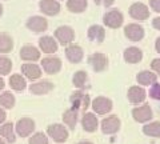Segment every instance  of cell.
<instances>
[{
  "label": "cell",
  "mask_w": 160,
  "mask_h": 144,
  "mask_svg": "<svg viewBox=\"0 0 160 144\" xmlns=\"http://www.w3.org/2000/svg\"><path fill=\"white\" fill-rule=\"evenodd\" d=\"M48 136L56 143H64L68 140V131L62 124H52L47 128Z\"/></svg>",
  "instance_id": "6da1fadb"
},
{
  "label": "cell",
  "mask_w": 160,
  "mask_h": 144,
  "mask_svg": "<svg viewBox=\"0 0 160 144\" xmlns=\"http://www.w3.org/2000/svg\"><path fill=\"white\" fill-rule=\"evenodd\" d=\"M15 130H16V133L22 137H27L35 131V122L29 117H23L16 123L15 126Z\"/></svg>",
  "instance_id": "7a4b0ae2"
},
{
  "label": "cell",
  "mask_w": 160,
  "mask_h": 144,
  "mask_svg": "<svg viewBox=\"0 0 160 144\" xmlns=\"http://www.w3.org/2000/svg\"><path fill=\"white\" fill-rule=\"evenodd\" d=\"M123 13L118 11V9H111L103 16V22L109 28H119L123 24Z\"/></svg>",
  "instance_id": "3957f363"
},
{
  "label": "cell",
  "mask_w": 160,
  "mask_h": 144,
  "mask_svg": "<svg viewBox=\"0 0 160 144\" xmlns=\"http://www.w3.org/2000/svg\"><path fill=\"white\" fill-rule=\"evenodd\" d=\"M102 131L106 135H113L120 130V119L115 115H111L106 119H103L102 122Z\"/></svg>",
  "instance_id": "277c9868"
},
{
  "label": "cell",
  "mask_w": 160,
  "mask_h": 144,
  "mask_svg": "<svg viewBox=\"0 0 160 144\" xmlns=\"http://www.w3.org/2000/svg\"><path fill=\"white\" fill-rule=\"evenodd\" d=\"M55 36H56V39L60 42V44L67 46V44H69L75 39V32H73V29L71 27L62 26L55 31Z\"/></svg>",
  "instance_id": "5b68a950"
},
{
  "label": "cell",
  "mask_w": 160,
  "mask_h": 144,
  "mask_svg": "<svg viewBox=\"0 0 160 144\" xmlns=\"http://www.w3.org/2000/svg\"><path fill=\"white\" fill-rule=\"evenodd\" d=\"M129 15L136 20H146L149 16V9L144 3H133L129 7Z\"/></svg>",
  "instance_id": "8992f818"
},
{
  "label": "cell",
  "mask_w": 160,
  "mask_h": 144,
  "mask_svg": "<svg viewBox=\"0 0 160 144\" xmlns=\"http://www.w3.org/2000/svg\"><path fill=\"white\" fill-rule=\"evenodd\" d=\"M71 104H72V108H75L78 111L87 110L89 107V96L82 91H78L71 96Z\"/></svg>",
  "instance_id": "52a82bcc"
},
{
  "label": "cell",
  "mask_w": 160,
  "mask_h": 144,
  "mask_svg": "<svg viewBox=\"0 0 160 144\" xmlns=\"http://www.w3.org/2000/svg\"><path fill=\"white\" fill-rule=\"evenodd\" d=\"M39 8L44 15L53 16L60 12V3L58 0H40Z\"/></svg>",
  "instance_id": "ba28073f"
},
{
  "label": "cell",
  "mask_w": 160,
  "mask_h": 144,
  "mask_svg": "<svg viewBox=\"0 0 160 144\" xmlns=\"http://www.w3.org/2000/svg\"><path fill=\"white\" fill-rule=\"evenodd\" d=\"M92 108H93L95 112L99 113V115H106V113H108L112 110V102L107 97L100 96V97H96L93 100Z\"/></svg>",
  "instance_id": "9c48e42d"
},
{
  "label": "cell",
  "mask_w": 160,
  "mask_h": 144,
  "mask_svg": "<svg viewBox=\"0 0 160 144\" xmlns=\"http://www.w3.org/2000/svg\"><path fill=\"white\" fill-rule=\"evenodd\" d=\"M88 62H89V64H91L92 68L96 72L104 71V69L107 68V66H108V59H107V56L104 55V53H99V52H96V53H93V55L89 56Z\"/></svg>",
  "instance_id": "30bf717a"
},
{
  "label": "cell",
  "mask_w": 160,
  "mask_h": 144,
  "mask_svg": "<svg viewBox=\"0 0 160 144\" xmlns=\"http://www.w3.org/2000/svg\"><path fill=\"white\" fill-rule=\"evenodd\" d=\"M27 27L33 32H44L48 28V22L43 16H32L27 20Z\"/></svg>",
  "instance_id": "8fae6325"
},
{
  "label": "cell",
  "mask_w": 160,
  "mask_h": 144,
  "mask_svg": "<svg viewBox=\"0 0 160 144\" xmlns=\"http://www.w3.org/2000/svg\"><path fill=\"white\" fill-rule=\"evenodd\" d=\"M124 33H126V36L129 39V40L132 42H139L142 40L144 37V29L142 26H139V24H128V26L124 28Z\"/></svg>",
  "instance_id": "7c38bea8"
},
{
  "label": "cell",
  "mask_w": 160,
  "mask_h": 144,
  "mask_svg": "<svg viewBox=\"0 0 160 144\" xmlns=\"http://www.w3.org/2000/svg\"><path fill=\"white\" fill-rule=\"evenodd\" d=\"M132 116L136 122L139 123H147L148 120L152 119V110L149 108V106H142V107H138L132 111Z\"/></svg>",
  "instance_id": "4fadbf2b"
},
{
  "label": "cell",
  "mask_w": 160,
  "mask_h": 144,
  "mask_svg": "<svg viewBox=\"0 0 160 144\" xmlns=\"http://www.w3.org/2000/svg\"><path fill=\"white\" fill-rule=\"evenodd\" d=\"M42 66L47 73L52 75V73H58L60 71V68H62V60L59 57H53V56L46 57V59H43Z\"/></svg>",
  "instance_id": "5bb4252c"
},
{
  "label": "cell",
  "mask_w": 160,
  "mask_h": 144,
  "mask_svg": "<svg viewBox=\"0 0 160 144\" xmlns=\"http://www.w3.org/2000/svg\"><path fill=\"white\" fill-rule=\"evenodd\" d=\"M82 126H83V130L87 131V132H95L98 130L99 127V122L96 116L93 115L91 112H87L83 115V119H82Z\"/></svg>",
  "instance_id": "9a60e30c"
},
{
  "label": "cell",
  "mask_w": 160,
  "mask_h": 144,
  "mask_svg": "<svg viewBox=\"0 0 160 144\" xmlns=\"http://www.w3.org/2000/svg\"><path fill=\"white\" fill-rule=\"evenodd\" d=\"M20 57L27 62H35L40 59V51L33 46H24L20 49Z\"/></svg>",
  "instance_id": "2e32d148"
},
{
  "label": "cell",
  "mask_w": 160,
  "mask_h": 144,
  "mask_svg": "<svg viewBox=\"0 0 160 144\" xmlns=\"http://www.w3.org/2000/svg\"><path fill=\"white\" fill-rule=\"evenodd\" d=\"M66 55L71 63H80L84 53H83L82 47L76 46V44H71V46H68L66 48Z\"/></svg>",
  "instance_id": "e0dca14e"
},
{
  "label": "cell",
  "mask_w": 160,
  "mask_h": 144,
  "mask_svg": "<svg viewBox=\"0 0 160 144\" xmlns=\"http://www.w3.org/2000/svg\"><path fill=\"white\" fill-rule=\"evenodd\" d=\"M52 89H53V84L48 80L35 83L29 87V91L35 93V95H44V93H48L49 91H52Z\"/></svg>",
  "instance_id": "ac0fdd59"
},
{
  "label": "cell",
  "mask_w": 160,
  "mask_h": 144,
  "mask_svg": "<svg viewBox=\"0 0 160 144\" xmlns=\"http://www.w3.org/2000/svg\"><path fill=\"white\" fill-rule=\"evenodd\" d=\"M22 72L28 79H31V80H36V79H39L40 76H42V69H40L36 64H33V63L23 64L22 66Z\"/></svg>",
  "instance_id": "d6986e66"
},
{
  "label": "cell",
  "mask_w": 160,
  "mask_h": 144,
  "mask_svg": "<svg viewBox=\"0 0 160 144\" xmlns=\"http://www.w3.org/2000/svg\"><path fill=\"white\" fill-rule=\"evenodd\" d=\"M128 99L129 102L133 103V104H139L144 102V99H146V91L142 88V87H131L128 89Z\"/></svg>",
  "instance_id": "ffe728a7"
},
{
  "label": "cell",
  "mask_w": 160,
  "mask_h": 144,
  "mask_svg": "<svg viewBox=\"0 0 160 144\" xmlns=\"http://www.w3.org/2000/svg\"><path fill=\"white\" fill-rule=\"evenodd\" d=\"M39 46L42 48V51L46 53H53L58 51V43L51 36H43L39 40Z\"/></svg>",
  "instance_id": "44dd1931"
},
{
  "label": "cell",
  "mask_w": 160,
  "mask_h": 144,
  "mask_svg": "<svg viewBox=\"0 0 160 144\" xmlns=\"http://www.w3.org/2000/svg\"><path fill=\"white\" fill-rule=\"evenodd\" d=\"M0 137L6 139L8 143H15L16 136H15L12 123H6V124H3V126H0Z\"/></svg>",
  "instance_id": "7402d4cb"
},
{
  "label": "cell",
  "mask_w": 160,
  "mask_h": 144,
  "mask_svg": "<svg viewBox=\"0 0 160 144\" xmlns=\"http://www.w3.org/2000/svg\"><path fill=\"white\" fill-rule=\"evenodd\" d=\"M88 2L87 0H67V8L68 11L73 13H82L87 9Z\"/></svg>",
  "instance_id": "603a6c76"
},
{
  "label": "cell",
  "mask_w": 160,
  "mask_h": 144,
  "mask_svg": "<svg viewBox=\"0 0 160 144\" xmlns=\"http://www.w3.org/2000/svg\"><path fill=\"white\" fill-rule=\"evenodd\" d=\"M104 36H106V31L102 26H91L88 28V37L91 40H95L98 43H102L104 40Z\"/></svg>",
  "instance_id": "cb8c5ba5"
},
{
  "label": "cell",
  "mask_w": 160,
  "mask_h": 144,
  "mask_svg": "<svg viewBox=\"0 0 160 144\" xmlns=\"http://www.w3.org/2000/svg\"><path fill=\"white\" fill-rule=\"evenodd\" d=\"M142 57H143V53L136 47H131V48L126 49V52H124V59H126V62L131 63V64L139 63L142 60Z\"/></svg>",
  "instance_id": "d4e9b609"
},
{
  "label": "cell",
  "mask_w": 160,
  "mask_h": 144,
  "mask_svg": "<svg viewBox=\"0 0 160 144\" xmlns=\"http://www.w3.org/2000/svg\"><path fill=\"white\" fill-rule=\"evenodd\" d=\"M78 110H75V108H69L64 112L63 115V122L67 124V126L71 128V130H75V127H76V122H78Z\"/></svg>",
  "instance_id": "484cf974"
},
{
  "label": "cell",
  "mask_w": 160,
  "mask_h": 144,
  "mask_svg": "<svg viewBox=\"0 0 160 144\" xmlns=\"http://www.w3.org/2000/svg\"><path fill=\"white\" fill-rule=\"evenodd\" d=\"M138 82L142 84V86H149V84H155L158 80V76L155 75L153 72H149V71H143L138 75Z\"/></svg>",
  "instance_id": "4316f807"
},
{
  "label": "cell",
  "mask_w": 160,
  "mask_h": 144,
  "mask_svg": "<svg viewBox=\"0 0 160 144\" xmlns=\"http://www.w3.org/2000/svg\"><path fill=\"white\" fill-rule=\"evenodd\" d=\"M13 48L12 37L7 33H0V53H8Z\"/></svg>",
  "instance_id": "83f0119b"
},
{
  "label": "cell",
  "mask_w": 160,
  "mask_h": 144,
  "mask_svg": "<svg viewBox=\"0 0 160 144\" xmlns=\"http://www.w3.org/2000/svg\"><path fill=\"white\" fill-rule=\"evenodd\" d=\"M143 132L147 136L151 137H160V122H153L148 123L143 127Z\"/></svg>",
  "instance_id": "f1b7e54d"
},
{
  "label": "cell",
  "mask_w": 160,
  "mask_h": 144,
  "mask_svg": "<svg viewBox=\"0 0 160 144\" xmlns=\"http://www.w3.org/2000/svg\"><path fill=\"white\" fill-rule=\"evenodd\" d=\"M9 86H11L15 91H22L26 88V80L22 75H12L9 77Z\"/></svg>",
  "instance_id": "f546056e"
},
{
  "label": "cell",
  "mask_w": 160,
  "mask_h": 144,
  "mask_svg": "<svg viewBox=\"0 0 160 144\" xmlns=\"http://www.w3.org/2000/svg\"><path fill=\"white\" fill-rule=\"evenodd\" d=\"M0 106L4 108H8V110H11L15 106V97L11 92H4L0 95Z\"/></svg>",
  "instance_id": "4dcf8cb0"
},
{
  "label": "cell",
  "mask_w": 160,
  "mask_h": 144,
  "mask_svg": "<svg viewBox=\"0 0 160 144\" xmlns=\"http://www.w3.org/2000/svg\"><path fill=\"white\" fill-rule=\"evenodd\" d=\"M12 69V62L8 57H0V75H8Z\"/></svg>",
  "instance_id": "1f68e13d"
},
{
  "label": "cell",
  "mask_w": 160,
  "mask_h": 144,
  "mask_svg": "<svg viewBox=\"0 0 160 144\" xmlns=\"http://www.w3.org/2000/svg\"><path fill=\"white\" fill-rule=\"evenodd\" d=\"M28 144H48V137L43 132H36L29 137Z\"/></svg>",
  "instance_id": "d6a6232c"
},
{
  "label": "cell",
  "mask_w": 160,
  "mask_h": 144,
  "mask_svg": "<svg viewBox=\"0 0 160 144\" xmlns=\"http://www.w3.org/2000/svg\"><path fill=\"white\" fill-rule=\"evenodd\" d=\"M86 80H87V73L84 71H78L73 75V84L79 88H83L86 86Z\"/></svg>",
  "instance_id": "836d02e7"
},
{
  "label": "cell",
  "mask_w": 160,
  "mask_h": 144,
  "mask_svg": "<svg viewBox=\"0 0 160 144\" xmlns=\"http://www.w3.org/2000/svg\"><path fill=\"white\" fill-rule=\"evenodd\" d=\"M149 96L152 99H156V100H160V84H152V88L149 89Z\"/></svg>",
  "instance_id": "e575fe53"
},
{
  "label": "cell",
  "mask_w": 160,
  "mask_h": 144,
  "mask_svg": "<svg viewBox=\"0 0 160 144\" xmlns=\"http://www.w3.org/2000/svg\"><path fill=\"white\" fill-rule=\"evenodd\" d=\"M149 6L155 12L160 13V0H149Z\"/></svg>",
  "instance_id": "d590c367"
},
{
  "label": "cell",
  "mask_w": 160,
  "mask_h": 144,
  "mask_svg": "<svg viewBox=\"0 0 160 144\" xmlns=\"http://www.w3.org/2000/svg\"><path fill=\"white\" fill-rule=\"evenodd\" d=\"M151 67H152L153 71H156L160 75V59H155V60L152 62V64H151Z\"/></svg>",
  "instance_id": "8d00e7d4"
},
{
  "label": "cell",
  "mask_w": 160,
  "mask_h": 144,
  "mask_svg": "<svg viewBox=\"0 0 160 144\" xmlns=\"http://www.w3.org/2000/svg\"><path fill=\"white\" fill-rule=\"evenodd\" d=\"M152 26L156 28V29H160V16L159 17H155L153 22H152Z\"/></svg>",
  "instance_id": "74e56055"
},
{
  "label": "cell",
  "mask_w": 160,
  "mask_h": 144,
  "mask_svg": "<svg viewBox=\"0 0 160 144\" xmlns=\"http://www.w3.org/2000/svg\"><path fill=\"white\" fill-rule=\"evenodd\" d=\"M6 117H7L6 112H4V110H2V108H0V124L4 123V120H6Z\"/></svg>",
  "instance_id": "f35d334b"
},
{
  "label": "cell",
  "mask_w": 160,
  "mask_h": 144,
  "mask_svg": "<svg viewBox=\"0 0 160 144\" xmlns=\"http://www.w3.org/2000/svg\"><path fill=\"white\" fill-rule=\"evenodd\" d=\"M113 3H115V0H103V4L106 7H111Z\"/></svg>",
  "instance_id": "ab89813d"
},
{
  "label": "cell",
  "mask_w": 160,
  "mask_h": 144,
  "mask_svg": "<svg viewBox=\"0 0 160 144\" xmlns=\"http://www.w3.org/2000/svg\"><path fill=\"white\" fill-rule=\"evenodd\" d=\"M155 47H156V51H158V52H160V37L156 40V44H155Z\"/></svg>",
  "instance_id": "60d3db41"
},
{
  "label": "cell",
  "mask_w": 160,
  "mask_h": 144,
  "mask_svg": "<svg viewBox=\"0 0 160 144\" xmlns=\"http://www.w3.org/2000/svg\"><path fill=\"white\" fill-rule=\"evenodd\" d=\"M4 88V82H3V79L0 77V89H3Z\"/></svg>",
  "instance_id": "b9f144b4"
},
{
  "label": "cell",
  "mask_w": 160,
  "mask_h": 144,
  "mask_svg": "<svg viewBox=\"0 0 160 144\" xmlns=\"http://www.w3.org/2000/svg\"><path fill=\"white\" fill-rule=\"evenodd\" d=\"M78 144H93V143H91V142H80Z\"/></svg>",
  "instance_id": "7bdbcfd3"
},
{
  "label": "cell",
  "mask_w": 160,
  "mask_h": 144,
  "mask_svg": "<svg viewBox=\"0 0 160 144\" xmlns=\"http://www.w3.org/2000/svg\"><path fill=\"white\" fill-rule=\"evenodd\" d=\"M93 2H95V4H102L103 0H93Z\"/></svg>",
  "instance_id": "ee69618b"
},
{
  "label": "cell",
  "mask_w": 160,
  "mask_h": 144,
  "mask_svg": "<svg viewBox=\"0 0 160 144\" xmlns=\"http://www.w3.org/2000/svg\"><path fill=\"white\" fill-rule=\"evenodd\" d=\"M2 15H3V6L0 4V16H2Z\"/></svg>",
  "instance_id": "f6af8a7d"
},
{
  "label": "cell",
  "mask_w": 160,
  "mask_h": 144,
  "mask_svg": "<svg viewBox=\"0 0 160 144\" xmlns=\"http://www.w3.org/2000/svg\"><path fill=\"white\" fill-rule=\"evenodd\" d=\"M0 144H7V143H6V142H4V140H3V139H2V137H0Z\"/></svg>",
  "instance_id": "bcb514c9"
}]
</instances>
